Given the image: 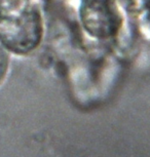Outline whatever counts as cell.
I'll return each mask as SVG.
<instances>
[{"label": "cell", "mask_w": 150, "mask_h": 157, "mask_svg": "<svg viewBox=\"0 0 150 157\" xmlns=\"http://www.w3.org/2000/svg\"><path fill=\"white\" fill-rule=\"evenodd\" d=\"M8 67V57L4 50V46L0 43V83L3 80L5 74L7 72Z\"/></svg>", "instance_id": "cell-3"}, {"label": "cell", "mask_w": 150, "mask_h": 157, "mask_svg": "<svg viewBox=\"0 0 150 157\" xmlns=\"http://www.w3.org/2000/svg\"><path fill=\"white\" fill-rule=\"evenodd\" d=\"M80 14L84 29L94 37L107 39L119 29V13L114 0H82Z\"/></svg>", "instance_id": "cell-2"}, {"label": "cell", "mask_w": 150, "mask_h": 157, "mask_svg": "<svg viewBox=\"0 0 150 157\" xmlns=\"http://www.w3.org/2000/svg\"><path fill=\"white\" fill-rule=\"evenodd\" d=\"M43 21L38 0H0V43L25 55L39 45Z\"/></svg>", "instance_id": "cell-1"}]
</instances>
